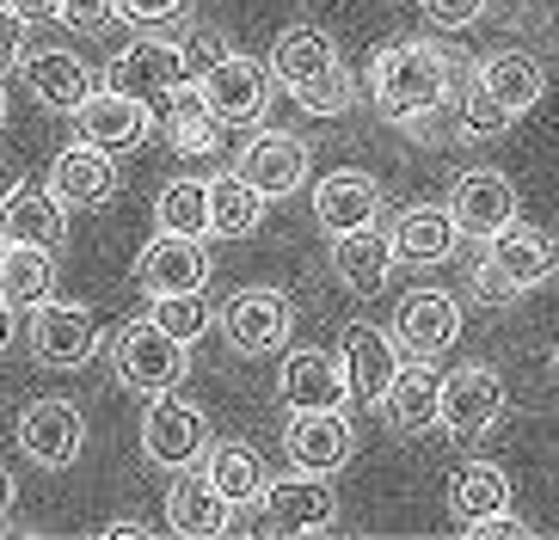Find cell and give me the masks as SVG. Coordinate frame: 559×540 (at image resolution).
Here are the masks:
<instances>
[{
  "mask_svg": "<svg viewBox=\"0 0 559 540\" xmlns=\"http://www.w3.org/2000/svg\"><path fill=\"white\" fill-rule=\"evenodd\" d=\"M449 93H455V62L437 44L406 37V44L376 49V62H369V98L388 123H418V117L443 111Z\"/></svg>",
  "mask_w": 559,
  "mask_h": 540,
  "instance_id": "cell-1",
  "label": "cell"
},
{
  "mask_svg": "<svg viewBox=\"0 0 559 540\" xmlns=\"http://www.w3.org/2000/svg\"><path fill=\"white\" fill-rule=\"evenodd\" d=\"M271 535H326L338 523V491L326 485V473H308V467H289L283 479H271L259 497Z\"/></svg>",
  "mask_w": 559,
  "mask_h": 540,
  "instance_id": "cell-5",
  "label": "cell"
},
{
  "mask_svg": "<svg viewBox=\"0 0 559 540\" xmlns=\"http://www.w3.org/2000/svg\"><path fill=\"white\" fill-rule=\"evenodd\" d=\"M461 535H474V540H516V535H528V523H523V516H510V509H498V516L461 528Z\"/></svg>",
  "mask_w": 559,
  "mask_h": 540,
  "instance_id": "cell-43",
  "label": "cell"
},
{
  "mask_svg": "<svg viewBox=\"0 0 559 540\" xmlns=\"http://www.w3.org/2000/svg\"><path fill=\"white\" fill-rule=\"evenodd\" d=\"M510 123H516V117H510L479 81L461 86V135H467V142H492V135H504Z\"/></svg>",
  "mask_w": 559,
  "mask_h": 540,
  "instance_id": "cell-38",
  "label": "cell"
},
{
  "mask_svg": "<svg viewBox=\"0 0 559 540\" xmlns=\"http://www.w3.org/2000/svg\"><path fill=\"white\" fill-rule=\"evenodd\" d=\"M19 62H25V19L0 0V74H7V68H19Z\"/></svg>",
  "mask_w": 559,
  "mask_h": 540,
  "instance_id": "cell-42",
  "label": "cell"
},
{
  "mask_svg": "<svg viewBox=\"0 0 559 540\" xmlns=\"http://www.w3.org/2000/svg\"><path fill=\"white\" fill-rule=\"evenodd\" d=\"M296 105H301L308 117H345L350 105H357V81H350V68H345V62H332L320 81L296 86Z\"/></svg>",
  "mask_w": 559,
  "mask_h": 540,
  "instance_id": "cell-37",
  "label": "cell"
},
{
  "mask_svg": "<svg viewBox=\"0 0 559 540\" xmlns=\"http://www.w3.org/2000/svg\"><path fill=\"white\" fill-rule=\"evenodd\" d=\"M68 25V32H81V37H99L105 25L117 19V0H62V13H56Z\"/></svg>",
  "mask_w": 559,
  "mask_h": 540,
  "instance_id": "cell-39",
  "label": "cell"
},
{
  "mask_svg": "<svg viewBox=\"0 0 559 540\" xmlns=\"http://www.w3.org/2000/svg\"><path fill=\"white\" fill-rule=\"evenodd\" d=\"M19 448H25V460L50 467V473L74 467L81 448H86L81 406H74V399H32V406L19 411Z\"/></svg>",
  "mask_w": 559,
  "mask_h": 540,
  "instance_id": "cell-10",
  "label": "cell"
},
{
  "mask_svg": "<svg viewBox=\"0 0 559 540\" xmlns=\"http://www.w3.org/2000/svg\"><path fill=\"white\" fill-rule=\"evenodd\" d=\"M7 7H13L25 25H32V19H56V13H62V0H7Z\"/></svg>",
  "mask_w": 559,
  "mask_h": 540,
  "instance_id": "cell-45",
  "label": "cell"
},
{
  "mask_svg": "<svg viewBox=\"0 0 559 540\" xmlns=\"http://www.w3.org/2000/svg\"><path fill=\"white\" fill-rule=\"evenodd\" d=\"M264 228V191L247 184L240 172H215L210 179V233L215 240H247Z\"/></svg>",
  "mask_w": 559,
  "mask_h": 540,
  "instance_id": "cell-32",
  "label": "cell"
},
{
  "mask_svg": "<svg viewBox=\"0 0 559 540\" xmlns=\"http://www.w3.org/2000/svg\"><path fill=\"white\" fill-rule=\"evenodd\" d=\"M332 271L350 295H381V283L394 277V233H381L376 221L332 233Z\"/></svg>",
  "mask_w": 559,
  "mask_h": 540,
  "instance_id": "cell-25",
  "label": "cell"
},
{
  "mask_svg": "<svg viewBox=\"0 0 559 540\" xmlns=\"http://www.w3.org/2000/svg\"><path fill=\"white\" fill-rule=\"evenodd\" d=\"M554 381H559V350H554Z\"/></svg>",
  "mask_w": 559,
  "mask_h": 540,
  "instance_id": "cell-50",
  "label": "cell"
},
{
  "mask_svg": "<svg viewBox=\"0 0 559 540\" xmlns=\"http://www.w3.org/2000/svg\"><path fill=\"white\" fill-rule=\"evenodd\" d=\"M25 344H32V357L44 369H86V362L99 357V320L81 301H56L50 295V301H37Z\"/></svg>",
  "mask_w": 559,
  "mask_h": 540,
  "instance_id": "cell-7",
  "label": "cell"
},
{
  "mask_svg": "<svg viewBox=\"0 0 559 540\" xmlns=\"http://www.w3.org/2000/svg\"><path fill=\"white\" fill-rule=\"evenodd\" d=\"M13 301H7V295H0V350H7V344H13Z\"/></svg>",
  "mask_w": 559,
  "mask_h": 540,
  "instance_id": "cell-48",
  "label": "cell"
},
{
  "mask_svg": "<svg viewBox=\"0 0 559 540\" xmlns=\"http://www.w3.org/2000/svg\"><path fill=\"white\" fill-rule=\"evenodd\" d=\"M357 448V430H350L345 406H313V411H289L283 424V455L289 467H308V473H338Z\"/></svg>",
  "mask_w": 559,
  "mask_h": 540,
  "instance_id": "cell-9",
  "label": "cell"
},
{
  "mask_svg": "<svg viewBox=\"0 0 559 540\" xmlns=\"http://www.w3.org/2000/svg\"><path fill=\"white\" fill-rule=\"evenodd\" d=\"M381 215V184L357 166H338L326 179L313 184V221L326 233H350V228H369Z\"/></svg>",
  "mask_w": 559,
  "mask_h": 540,
  "instance_id": "cell-24",
  "label": "cell"
},
{
  "mask_svg": "<svg viewBox=\"0 0 559 540\" xmlns=\"http://www.w3.org/2000/svg\"><path fill=\"white\" fill-rule=\"evenodd\" d=\"M203 473L215 479V491L234 509H252L264 497V485H271V467H264V455L252 442H210L203 448Z\"/></svg>",
  "mask_w": 559,
  "mask_h": 540,
  "instance_id": "cell-29",
  "label": "cell"
},
{
  "mask_svg": "<svg viewBox=\"0 0 559 540\" xmlns=\"http://www.w3.org/2000/svg\"><path fill=\"white\" fill-rule=\"evenodd\" d=\"M338 369H345V387L357 406H381L400 375V344L369 320H350L345 338H338Z\"/></svg>",
  "mask_w": 559,
  "mask_h": 540,
  "instance_id": "cell-12",
  "label": "cell"
},
{
  "mask_svg": "<svg viewBox=\"0 0 559 540\" xmlns=\"http://www.w3.org/2000/svg\"><path fill=\"white\" fill-rule=\"evenodd\" d=\"M56 289V245H7L0 259V295L13 308H37Z\"/></svg>",
  "mask_w": 559,
  "mask_h": 540,
  "instance_id": "cell-33",
  "label": "cell"
},
{
  "mask_svg": "<svg viewBox=\"0 0 559 540\" xmlns=\"http://www.w3.org/2000/svg\"><path fill=\"white\" fill-rule=\"evenodd\" d=\"M198 93L210 105V117L228 130V123H259L264 105H271V62H252V56H222L198 74Z\"/></svg>",
  "mask_w": 559,
  "mask_h": 540,
  "instance_id": "cell-6",
  "label": "cell"
},
{
  "mask_svg": "<svg viewBox=\"0 0 559 540\" xmlns=\"http://www.w3.org/2000/svg\"><path fill=\"white\" fill-rule=\"evenodd\" d=\"M388 233H394V259L400 264H443V259H455V245H461L455 215L437 209V203H412V209H400Z\"/></svg>",
  "mask_w": 559,
  "mask_h": 540,
  "instance_id": "cell-27",
  "label": "cell"
},
{
  "mask_svg": "<svg viewBox=\"0 0 559 540\" xmlns=\"http://www.w3.org/2000/svg\"><path fill=\"white\" fill-rule=\"evenodd\" d=\"M498 509H510L504 467H492V460L455 467V479H449V516H455L461 528H474V523H486V516H498Z\"/></svg>",
  "mask_w": 559,
  "mask_h": 540,
  "instance_id": "cell-31",
  "label": "cell"
},
{
  "mask_svg": "<svg viewBox=\"0 0 559 540\" xmlns=\"http://www.w3.org/2000/svg\"><path fill=\"white\" fill-rule=\"evenodd\" d=\"M154 228L160 233H210V179H173L154 196Z\"/></svg>",
  "mask_w": 559,
  "mask_h": 540,
  "instance_id": "cell-35",
  "label": "cell"
},
{
  "mask_svg": "<svg viewBox=\"0 0 559 540\" xmlns=\"http://www.w3.org/2000/svg\"><path fill=\"white\" fill-rule=\"evenodd\" d=\"M332 62H338V49H332V37L320 25H283L277 44H271V81L289 86V93L320 81Z\"/></svg>",
  "mask_w": 559,
  "mask_h": 540,
  "instance_id": "cell-30",
  "label": "cell"
},
{
  "mask_svg": "<svg viewBox=\"0 0 559 540\" xmlns=\"http://www.w3.org/2000/svg\"><path fill=\"white\" fill-rule=\"evenodd\" d=\"M185 369H191V344H179L166 326H154V313H148V320L117 326V338H111V375L123 381L130 393L179 387Z\"/></svg>",
  "mask_w": 559,
  "mask_h": 540,
  "instance_id": "cell-2",
  "label": "cell"
},
{
  "mask_svg": "<svg viewBox=\"0 0 559 540\" xmlns=\"http://www.w3.org/2000/svg\"><path fill=\"white\" fill-rule=\"evenodd\" d=\"M160 111L173 117V123H166V142L179 147V154H191V160H198V154H215V142H222V123L210 117V105H203L198 81H185L179 93L160 105Z\"/></svg>",
  "mask_w": 559,
  "mask_h": 540,
  "instance_id": "cell-34",
  "label": "cell"
},
{
  "mask_svg": "<svg viewBox=\"0 0 559 540\" xmlns=\"http://www.w3.org/2000/svg\"><path fill=\"white\" fill-rule=\"evenodd\" d=\"M0 191H7V172H0Z\"/></svg>",
  "mask_w": 559,
  "mask_h": 540,
  "instance_id": "cell-51",
  "label": "cell"
},
{
  "mask_svg": "<svg viewBox=\"0 0 559 540\" xmlns=\"http://www.w3.org/2000/svg\"><path fill=\"white\" fill-rule=\"evenodd\" d=\"M185 81H198V68H191L185 44H166V37H135V44H123L111 56V68H105V86L142 98L154 111H160Z\"/></svg>",
  "mask_w": 559,
  "mask_h": 540,
  "instance_id": "cell-3",
  "label": "cell"
},
{
  "mask_svg": "<svg viewBox=\"0 0 559 540\" xmlns=\"http://www.w3.org/2000/svg\"><path fill=\"white\" fill-rule=\"evenodd\" d=\"M154 326H166L179 344H198L203 332H210V301H203V289H185V295H154Z\"/></svg>",
  "mask_w": 559,
  "mask_h": 540,
  "instance_id": "cell-36",
  "label": "cell"
},
{
  "mask_svg": "<svg viewBox=\"0 0 559 540\" xmlns=\"http://www.w3.org/2000/svg\"><path fill=\"white\" fill-rule=\"evenodd\" d=\"M13 497H19V485H13V473H7V467H0V523H7V516H13Z\"/></svg>",
  "mask_w": 559,
  "mask_h": 540,
  "instance_id": "cell-47",
  "label": "cell"
},
{
  "mask_svg": "<svg viewBox=\"0 0 559 540\" xmlns=\"http://www.w3.org/2000/svg\"><path fill=\"white\" fill-rule=\"evenodd\" d=\"M486 264L504 277L510 295H528V289H542V283H554L559 245H554V233L528 228V221H510V228H498L486 240Z\"/></svg>",
  "mask_w": 559,
  "mask_h": 540,
  "instance_id": "cell-14",
  "label": "cell"
},
{
  "mask_svg": "<svg viewBox=\"0 0 559 540\" xmlns=\"http://www.w3.org/2000/svg\"><path fill=\"white\" fill-rule=\"evenodd\" d=\"M0 259H7V240H0Z\"/></svg>",
  "mask_w": 559,
  "mask_h": 540,
  "instance_id": "cell-52",
  "label": "cell"
},
{
  "mask_svg": "<svg viewBox=\"0 0 559 540\" xmlns=\"http://www.w3.org/2000/svg\"><path fill=\"white\" fill-rule=\"evenodd\" d=\"M99 535H105V540H142V535H154V528H148V523H135V516H123V523H105Z\"/></svg>",
  "mask_w": 559,
  "mask_h": 540,
  "instance_id": "cell-46",
  "label": "cell"
},
{
  "mask_svg": "<svg viewBox=\"0 0 559 540\" xmlns=\"http://www.w3.org/2000/svg\"><path fill=\"white\" fill-rule=\"evenodd\" d=\"M308 142L301 135H283V130H264L252 135L247 147H240V160H234V172L247 184H259L264 203H277V196H296L301 184H308Z\"/></svg>",
  "mask_w": 559,
  "mask_h": 540,
  "instance_id": "cell-16",
  "label": "cell"
},
{
  "mask_svg": "<svg viewBox=\"0 0 559 540\" xmlns=\"http://www.w3.org/2000/svg\"><path fill=\"white\" fill-rule=\"evenodd\" d=\"M117 13L130 25H179L191 13V0H117Z\"/></svg>",
  "mask_w": 559,
  "mask_h": 540,
  "instance_id": "cell-40",
  "label": "cell"
},
{
  "mask_svg": "<svg viewBox=\"0 0 559 540\" xmlns=\"http://www.w3.org/2000/svg\"><path fill=\"white\" fill-rule=\"evenodd\" d=\"M461 338V301L443 289H412L394 313V344L406 357H443L449 344Z\"/></svg>",
  "mask_w": 559,
  "mask_h": 540,
  "instance_id": "cell-18",
  "label": "cell"
},
{
  "mask_svg": "<svg viewBox=\"0 0 559 540\" xmlns=\"http://www.w3.org/2000/svg\"><path fill=\"white\" fill-rule=\"evenodd\" d=\"M289 332H296V308H289L283 289H240L222 308V338L240 357H271V350L289 344Z\"/></svg>",
  "mask_w": 559,
  "mask_h": 540,
  "instance_id": "cell-8",
  "label": "cell"
},
{
  "mask_svg": "<svg viewBox=\"0 0 559 540\" xmlns=\"http://www.w3.org/2000/svg\"><path fill=\"white\" fill-rule=\"evenodd\" d=\"M381 411H388V424H394L400 436L437 430L443 424V375H437L425 357L400 362V375H394V387H388V399H381Z\"/></svg>",
  "mask_w": 559,
  "mask_h": 540,
  "instance_id": "cell-23",
  "label": "cell"
},
{
  "mask_svg": "<svg viewBox=\"0 0 559 540\" xmlns=\"http://www.w3.org/2000/svg\"><path fill=\"white\" fill-rule=\"evenodd\" d=\"M68 233V203L44 184H7L0 191V240L7 245H56Z\"/></svg>",
  "mask_w": 559,
  "mask_h": 540,
  "instance_id": "cell-19",
  "label": "cell"
},
{
  "mask_svg": "<svg viewBox=\"0 0 559 540\" xmlns=\"http://www.w3.org/2000/svg\"><path fill=\"white\" fill-rule=\"evenodd\" d=\"M474 81L486 86V93H492L510 117H523V111H535V105H542L547 68H542V56H528V49H498V56H486V62L474 68Z\"/></svg>",
  "mask_w": 559,
  "mask_h": 540,
  "instance_id": "cell-28",
  "label": "cell"
},
{
  "mask_svg": "<svg viewBox=\"0 0 559 540\" xmlns=\"http://www.w3.org/2000/svg\"><path fill=\"white\" fill-rule=\"evenodd\" d=\"M166 528H173V535H191V540L228 535L234 504L215 491V479L203 473V467H179V479L166 485Z\"/></svg>",
  "mask_w": 559,
  "mask_h": 540,
  "instance_id": "cell-20",
  "label": "cell"
},
{
  "mask_svg": "<svg viewBox=\"0 0 559 540\" xmlns=\"http://www.w3.org/2000/svg\"><path fill=\"white\" fill-rule=\"evenodd\" d=\"M504 418V375L486 362H467L443 375V430L449 436H486Z\"/></svg>",
  "mask_w": 559,
  "mask_h": 540,
  "instance_id": "cell-17",
  "label": "cell"
},
{
  "mask_svg": "<svg viewBox=\"0 0 559 540\" xmlns=\"http://www.w3.org/2000/svg\"><path fill=\"white\" fill-rule=\"evenodd\" d=\"M203 448H210V418L203 406L179 399V387L166 393H148V411H142V455L166 473H179V467H198Z\"/></svg>",
  "mask_w": 559,
  "mask_h": 540,
  "instance_id": "cell-4",
  "label": "cell"
},
{
  "mask_svg": "<svg viewBox=\"0 0 559 540\" xmlns=\"http://www.w3.org/2000/svg\"><path fill=\"white\" fill-rule=\"evenodd\" d=\"M486 13V0H425V19L437 32H461V25H474Z\"/></svg>",
  "mask_w": 559,
  "mask_h": 540,
  "instance_id": "cell-41",
  "label": "cell"
},
{
  "mask_svg": "<svg viewBox=\"0 0 559 540\" xmlns=\"http://www.w3.org/2000/svg\"><path fill=\"white\" fill-rule=\"evenodd\" d=\"M277 393H283L289 411L345 406L350 399L345 369H338V357H326V350H289V357H283V375H277Z\"/></svg>",
  "mask_w": 559,
  "mask_h": 540,
  "instance_id": "cell-26",
  "label": "cell"
},
{
  "mask_svg": "<svg viewBox=\"0 0 559 540\" xmlns=\"http://www.w3.org/2000/svg\"><path fill=\"white\" fill-rule=\"evenodd\" d=\"M449 215H455L461 240H492L498 228L516 221V184L504 172H492V166H474L449 191Z\"/></svg>",
  "mask_w": 559,
  "mask_h": 540,
  "instance_id": "cell-15",
  "label": "cell"
},
{
  "mask_svg": "<svg viewBox=\"0 0 559 540\" xmlns=\"http://www.w3.org/2000/svg\"><path fill=\"white\" fill-rule=\"evenodd\" d=\"M185 56H191V68H210V62H222V56H228V37L222 32H191V44H185Z\"/></svg>",
  "mask_w": 559,
  "mask_h": 540,
  "instance_id": "cell-44",
  "label": "cell"
},
{
  "mask_svg": "<svg viewBox=\"0 0 559 540\" xmlns=\"http://www.w3.org/2000/svg\"><path fill=\"white\" fill-rule=\"evenodd\" d=\"M50 191L62 196L68 209H105L117 196V160L93 142H74L50 160Z\"/></svg>",
  "mask_w": 559,
  "mask_h": 540,
  "instance_id": "cell-22",
  "label": "cell"
},
{
  "mask_svg": "<svg viewBox=\"0 0 559 540\" xmlns=\"http://www.w3.org/2000/svg\"><path fill=\"white\" fill-rule=\"evenodd\" d=\"M135 283L142 295H185V289H203L210 283V245L198 233H154L135 259Z\"/></svg>",
  "mask_w": 559,
  "mask_h": 540,
  "instance_id": "cell-13",
  "label": "cell"
},
{
  "mask_svg": "<svg viewBox=\"0 0 559 540\" xmlns=\"http://www.w3.org/2000/svg\"><path fill=\"white\" fill-rule=\"evenodd\" d=\"M74 130H81V142L105 147V154H130L154 135V105L117 93V86H93L74 111Z\"/></svg>",
  "mask_w": 559,
  "mask_h": 540,
  "instance_id": "cell-11",
  "label": "cell"
},
{
  "mask_svg": "<svg viewBox=\"0 0 559 540\" xmlns=\"http://www.w3.org/2000/svg\"><path fill=\"white\" fill-rule=\"evenodd\" d=\"M0 123H7V86H0Z\"/></svg>",
  "mask_w": 559,
  "mask_h": 540,
  "instance_id": "cell-49",
  "label": "cell"
},
{
  "mask_svg": "<svg viewBox=\"0 0 559 540\" xmlns=\"http://www.w3.org/2000/svg\"><path fill=\"white\" fill-rule=\"evenodd\" d=\"M19 81L25 93L56 117H74L81 111V98L93 93V68L74 56V49H32L25 62H19Z\"/></svg>",
  "mask_w": 559,
  "mask_h": 540,
  "instance_id": "cell-21",
  "label": "cell"
}]
</instances>
